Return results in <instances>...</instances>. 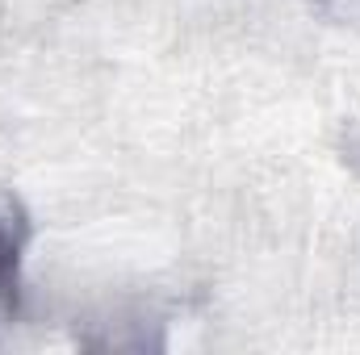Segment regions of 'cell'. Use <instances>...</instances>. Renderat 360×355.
<instances>
[{"mask_svg":"<svg viewBox=\"0 0 360 355\" xmlns=\"http://www.w3.org/2000/svg\"><path fill=\"white\" fill-rule=\"evenodd\" d=\"M17 239L0 222V322H8L17 309Z\"/></svg>","mask_w":360,"mask_h":355,"instance_id":"1","label":"cell"}]
</instances>
